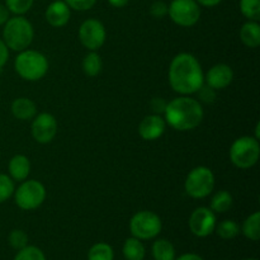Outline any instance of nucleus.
Listing matches in <instances>:
<instances>
[{"mask_svg": "<svg viewBox=\"0 0 260 260\" xmlns=\"http://www.w3.org/2000/svg\"><path fill=\"white\" fill-rule=\"evenodd\" d=\"M244 260H258V259H254V258H250V259H244Z\"/></svg>", "mask_w": 260, "mask_h": 260, "instance_id": "40", "label": "nucleus"}, {"mask_svg": "<svg viewBox=\"0 0 260 260\" xmlns=\"http://www.w3.org/2000/svg\"><path fill=\"white\" fill-rule=\"evenodd\" d=\"M196 2H197L200 5H202V7L213 8V7H216V5L220 4L222 0H196Z\"/></svg>", "mask_w": 260, "mask_h": 260, "instance_id": "37", "label": "nucleus"}, {"mask_svg": "<svg viewBox=\"0 0 260 260\" xmlns=\"http://www.w3.org/2000/svg\"><path fill=\"white\" fill-rule=\"evenodd\" d=\"M240 40L245 46L256 48L260 46V25L258 22L249 20L240 28Z\"/></svg>", "mask_w": 260, "mask_h": 260, "instance_id": "18", "label": "nucleus"}, {"mask_svg": "<svg viewBox=\"0 0 260 260\" xmlns=\"http://www.w3.org/2000/svg\"><path fill=\"white\" fill-rule=\"evenodd\" d=\"M45 17L51 27L61 28L68 24L70 20L71 9L63 0H56L48 5Z\"/></svg>", "mask_w": 260, "mask_h": 260, "instance_id": "15", "label": "nucleus"}, {"mask_svg": "<svg viewBox=\"0 0 260 260\" xmlns=\"http://www.w3.org/2000/svg\"><path fill=\"white\" fill-rule=\"evenodd\" d=\"M175 260H205L202 256H200L198 254L194 253H187V254H182L179 258H177Z\"/></svg>", "mask_w": 260, "mask_h": 260, "instance_id": "38", "label": "nucleus"}, {"mask_svg": "<svg viewBox=\"0 0 260 260\" xmlns=\"http://www.w3.org/2000/svg\"><path fill=\"white\" fill-rule=\"evenodd\" d=\"M260 155L259 140L253 136L236 139L230 147V160L239 169H249L258 162Z\"/></svg>", "mask_w": 260, "mask_h": 260, "instance_id": "5", "label": "nucleus"}, {"mask_svg": "<svg viewBox=\"0 0 260 260\" xmlns=\"http://www.w3.org/2000/svg\"><path fill=\"white\" fill-rule=\"evenodd\" d=\"M46 200V188L38 180H23L14 190L15 205L24 211H33L40 207Z\"/></svg>", "mask_w": 260, "mask_h": 260, "instance_id": "8", "label": "nucleus"}, {"mask_svg": "<svg viewBox=\"0 0 260 260\" xmlns=\"http://www.w3.org/2000/svg\"><path fill=\"white\" fill-rule=\"evenodd\" d=\"M114 251L107 243H96L89 249L88 260H113Z\"/></svg>", "mask_w": 260, "mask_h": 260, "instance_id": "24", "label": "nucleus"}, {"mask_svg": "<svg viewBox=\"0 0 260 260\" xmlns=\"http://www.w3.org/2000/svg\"><path fill=\"white\" fill-rule=\"evenodd\" d=\"M122 253L126 260H144L146 255V249L141 240L132 236L124 241Z\"/></svg>", "mask_w": 260, "mask_h": 260, "instance_id": "19", "label": "nucleus"}, {"mask_svg": "<svg viewBox=\"0 0 260 260\" xmlns=\"http://www.w3.org/2000/svg\"><path fill=\"white\" fill-rule=\"evenodd\" d=\"M35 0H5V7L15 15H23L30 10Z\"/></svg>", "mask_w": 260, "mask_h": 260, "instance_id": "28", "label": "nucleus"}, {"mask_svg": "<svg viewBox=\"0 0 260 260\" xmlns=\"http://www.w3.org/2000/svg\"><path fill=\"white\" fill-rule=\"evenodd\" d=\"M69 5L70 9L78 10V12H85L91 9L95 5L96 0H63Z\"/></svg>", "mask_w": 260, "mask_h": 260, "instance_id": "32", "label": "nucleus"}, {"mask_svg": "<svg viewBox=\"0 0 260 260\" xmlns=\"http://www.w3.org/2000/svg\"><path fill=\"white\" fill-rule=\"evenodd\" d=\"M150 14L154 18H157V19L164 18L168 14V4L161 2V0L154 2L151 4V7H150Z\"/></svg>", "mask_w": 260, "mask_h": 260, "instance_id": "33", "label": "nucleus"}, {"mask_svg": "<svg viewBox=\"0 0 260 260\" xmlns=\"http://www.w3.org/2000/svg\"><path fill=\"white\" fill-rule=\"evenodd\" d=\"M8 241L9 245L15 250H20V249L25 248L28 245V235L23 230L15 229V230L10 231L9 236H8Z\"/></svg>", "mask_w": 260, "mask_h": 260, "instance_id": "30", "label": "nucleus"}, {"mask_svg": "<svg viewBox=\"0 0 260 260\" xmlns=\"http://www.w3.org/2000/svg\"><path fill=\"white\" fill-rule=\"evenodd\" d=\"M167 104L168 103L162 98H154L151 101V103H150V107H151L154 114H159V116H161V114H164L165 108H167Z\"/></svg>", "mask_w": 260, "mask_h": 260, "instance_id": "34", "label": "nucleus"}, {"mask_svg": "<svg viewBox=\"0 0 260 260\" xmlns=\"http://www.w3.org/2000/svg\"><path fill=\"white\" fill-rule=\"evenodd\" d=\"M234 71L231 66L226 63H217L208 70L205 76V83L215 90L225 89L233 83Z\"/></svg>", "mask_w": 260, "mask_h": 260, "instance_id": "13", "label": "nucleus"}, {"mask_svg": "<svg viewBox=\"0 0 260 260\" xmlns=\"http://www.w3.org/2000/svg\"><path fill=\"white\" fill-rule=\"evenodd\" d=\"M167 122L159 114L146 116L139 124V135L145 141H155L164 135Z\"/></svg>", "mask_w": 260, "mask_h": 260, "instance_id": "14", "label": "nucleus"}, {"mask_svg": "<svg viewBox=\"0 0 260 260\" xmlns=\"http://www.w3.org/2000/svg\"><path fill=\"white\" fill-rule=\"evenodd\" d=\"M215 231L223 240H231L240 234V226L234 220H225L216 225Z\"/></svg>", "mask_w": 260, "mask_h": 260, "instance_id": "25", "label": "nucleus"}, {"mask_svg": "<svg viewBox=\"0 0 260 260\" xmlns=\"http://www.w3.org/2000/svg\"><path fill=\"white\" fill-rule=\"evenodd\" d=\"M169 84L182 95L196 94L205 84V74L200 61L188 52L178 53L169 66Z\"/></svg>", "mask_w": 260, "mask_h": 260, "instance_id": "1", "label": "nucleus"}, {"mask_svg": "<svg viewBox=\"0 0 260 260\" xmlns=\"http://www.w3.org/2000/svg\"><path fill=\"white\" fill-rule=\"evenodd\" d=\"M14 180L7 174L0 173V203H4L14 194Z\"/></svg>", "mask_w": 260, "mask_h": 260, "instance_id": "29", "label": "nucleus"}, {"mask_svg": "<svg viewBox=\"0 0 260 260\" xmlns=\"http://www.w3.org/2000/svg\"><path fill=\"white\" fill-rule=\"evenodd\" d=\"M8 58H9V48L7 47L4 41L0 38V70L5 66V63L8 62Z\"/></svg>", "mask_w": 260, "mask_h": 260, "instance_id": "35", "label": "nucleus"}, {"mask_svg": "<svg viewBox=\"0 0 260 260\" xmlns=\"http://www.w3.org/2000/svg\"><path fill=\"white\" fill-rule=\"evenodd\" d=\"M233 196L228 190H218L211 200V210L215 213H225L233 207Z\"/></svg>", "mask_w": 260, "mask_h": 260, "instance_id": "23", "label": "nucleus"}, {"mask_svg": "<svg viewBox=\"0 0 260 260\" xmlns=\"http://www.w3.org/2000/svg\"><path fill=\"white\" fill-rule=\"evenodd\" d=\"M12 113L19 121H29L37 114V106L32 99L20 96L12 103Z\"/></svg>", "mask_w": 260, "mask_h": 260, "instance_id": "17", "label": "nucleus"}, {"mask_svg": "<svg viewBox=\"0 0 260 260\" xmlns=\"http://www.w3.org/2000/svg\"><path fill=\"white\" fill-rule=\"evenodd\" d=\"M188 225L193 235L197 238H207L215 231L217 225L215 212L207 207L196 208L190 215Z\"/></svg>", "mask_w": 260, "mask_h": 260, "instance_id": "11", "label": "nucleus"}, {"mask_svg": "<svg viewBox=\"0 0 260 260\" xmlns=\"http://www.w3.org/2000/svg\"><path fill=\"white\" fill-rule=\"evenodd\" d=\"M102 69H103V61H102L99 53H96L95 51H90L83 60L84 74L86 76L93 78V76L99 75L102 73Z\"/></svg>", "mask_w": 260, "mask_h": 260, "instance_id": "22", "label": "nucleus"}, {"mask_svg": "<svg viewBox=\"0 0 260 260\" xmlns=\"http://www.w3.org/2000/svg\"><path fill=\"white\" fill-rule=\"evenodd\" d=\"M129 0H108L109 4L114 8H123L124 5H127Z\"/></svg>", "mask_w": 260, "mask_h": 260, "instance_id": "39", "label": "nucleus"}, {"mask_svg": "<svg viewBox=\"0 0 260 260\" xmlns=\"http://www.w3.org/2000/svg\"><path fill=\"white\" fill-rule=\"evenodd\" d=\"M10 12L8 10V8L4 4H0V25H4L7 23V20L9 19Z\"/></svg>", "mask_w": 260, "mask_h": 260, "instance_id": "36", "label": "nucleus"}, {"mask_svg": "<svg viewBox=\"0 0 260 260\" xmlns=\"http://www.w3.org/2000/svg\"><path fill=\"white\" fill-rule=\"evenodd\" d=\"M215 188V174L207 167H197L190 170L184 183V189L189 197L202 200L208 197Z\"/></svg>", "mask_w": 260, "mask_h": 260, "instance_id": "6", "label": "nucleus"}, {"mask_svg": "<svg viewBox=\"0 0 260 260\" xmlns=\"http://www.w3.org/2000/svg\"><path fill=\"white\" fill-rule=\"evenodd\" d=\"M197 94H198V99H200L198 102H203V103L206 104L213 103L216 99V90L211 88V86H208L207 84H206V85L203 84V85L198 89Z\"/></svg>", "mask_w": 260, "mask_h": 260, "instance_id": "31", "label": "nucleus"}, {"mask_svg": "<svg viewBox=\"0 0 260 260\" xmlns=\"http://www.w3.org/2000/svg\"><path fill=\"white\" fill-rule=\"evenodd\" d=\"M14 69L15 73L24 80L38 81L47 74L48 60L40 51H20L15 57Z\"/></svg>", "mask_w": 260, "mask_h": 260, "instance_id": "4", "label": "nucleus"}, {"mask_svg": "<svg viewBox=\"0 0 260 260\" xmlns=\"http://www.w3.org/2000/svg\"><path fill=\"white\" fill-rule=\"evenodd\" d=\"M8 170H9V177L12 178L14 182H23L28 178L30 173V161L25 155L18 154L10 159L9 165H8Z\"/></svg>", "mask_w": 260, "mask_h": 260, "instance_id": "16", "label": "nucleus"}, {"mask_svg": "<svg viewBox=\"0 0 260 260\" xmlns=\"http://www.w3.org/2000/svg\"><path fill=\"white\" fill-rule=\"evenodd\" d=\"M162 222L152 211H140L129 221V231L139 240H151L161 233Z\"/></svg>", "mask_w": 260, "mask_h": 260, "instance_id": "7", "label": "nucleus"}, {"mask_svg": "<svg viewBox=\"0 0 260 260\" xmlns=\"http://www.w3.org/2000/svg\"><path fill=\"white\" fill-rule=\"evenodd\" d=\"M240 10L246 19L259 22L260 0H240Z\"/></svg>", "mask_w": 260, "mask_h": 260, "instance_id": "26", "label": "nucleus"}, {"mask_svg": "<svg viewBox=\"0 0 260 260\" xmlns=\"http://www.w3.org/2000/svg\"><path fill=\"white\" fill-rule=\"evenodd\" d=\"M241 231L246 239L251 241H258L260 239V212H254L249 217H246Z\"/></svg>", "mask_w": 260, "mask_h": 260, "instance_id": "21", "label": "nucleus"}, {"mask_svg": "<svg viewBox=\"0 0 260 260\" xmlns=\"http://www.w3.org/2000/svg\"><path fill=\"white\" fill-rule=\"evenodd\" d=\"M79 38L81 45L89 51H96L104 45L107 38L106 27L98 19H86L79 28Z\"/></svg>", "mask_w": 260, "mask_h": 260, "instance_id": "10", "label": "nucleus"}, {"mask_svg": "<svg viewBox=\"0 0 260 260\" xmlns=\"http://www.w3.org/2000/svg\"><path fill=\"white\" fill-rule=\"evenodd\" d=\"M154 260H175V248L167 239H159L152 244Z\"/></svg>", "mask_w": 260, "mask_h": 260, "instance_id": "20", "label": "nucleus"}, {"mask_svg": "<svg viewBox=\"0 0 260 260\" xmlns=\"http://www.w3.org/2000/svg\"><path fill=\"white\" fill-rule=\"evenodd\" d=\"M13 260H46L45 254L37 246L27 245L25 248L18 250L17 255Z\"/></svg>", "mask_w": 260, "mask_h": 260, "instance_id": "27", "label": "nucleus"}, {"mask_svg": "<svg viewBox=\"0 0 260 260\" xmlns=\"http://www.w3.org/2000/svg\"><path fill=\"white\" fill-rule=\"evenodd\" d=\"M205 117L202 104L198 99L183 95L167 104L164 119L167 124L177 131H192L201 124Z\"/></svg>", "mask_w": 260, "mask_h": 260, "instance_id": "2", "label": "nucleus"}, {"mask_svg": "<svg viewBox=\"0 0 260 260\" xmlns=\"http://www.w3.org/2000/svg\"><path fill=\"white\" fill-rule=\"evenodd\" d=\"M33 37H35V29L32 23L23 15L9 18L4 24L3 41L9 50L17 52L27 50L32 43Z\"/></svg>", "mask_w": 260, "mask_h": 260, "instance_id": "3", "label": "nucleus"}, {"mask_svg": "<svg viewBox=\"0 0 260 260\" xmlns=\"http://www.w3.org/2000/svg\"><path fill=\"white\" fill-rule=\"evenodd\" d=\"M32 136L38 144H50L57 134V121L51 113L36 114L30 126Z\"/></svg>", "mask_w": 260, "mask_h": 260, "instance_id": "12", "label": "nucleus"}, {"mask_svg": "<svg viewBox=\"0 0 260 260\" xmlns=\"http://www.w3.org/2000/svg\"><path fill=\"white\" fill-rule=\"evenodd\" d=\"M168 14L175 24L192 27L200 20L201 8L196 0H173L168 5Z\"/></svg>", "mask_w": 260, "mask_h": 260, "instance_id": "9", "label": "nucleus"}]
</instances>
